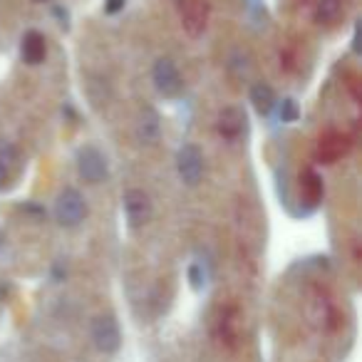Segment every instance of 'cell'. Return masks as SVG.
I'll return each instance as SVG.
<instances>
[{"instance_id":"13","label":"cell","mask_w":362,"mask_h":362,"mask_svg":"<svg viewBox=\"0 0 362 362\" xmlns=\"http://www.w3.org/2000/svg\"><path fill=\"white\" fill-rule=\"evenodd\" d=\"M189 278H192V286L197 288V291H202L204 283H206V281H204L206 276H204V271H202L199 266H192V268H189Z\"/></svg>"},{"instance_id":"9","label":"cell","mask_w":362,"mask_h":362,"mask_svg":"<svg viewBox=\"0 0 362 362\" xmlns=\"http://www.w3.org/2000/svg\"><path fill=\"white\" fill-rule=\"evenodd\" d=\"M21 55L28 65H40V62L45 60V37L37 30L25 33L21 42Z\"/></svg>"},{"instance_id":"10","label":"cell","mask_w":362,"mask_h":362,"mask_svg":"<svg viewBox=\"0 0 362 362\" xmlns=\"http://www.w3.org/2000/svg\"><path fill=\"white\" fill-rule=\"evenodd\" d=\"M251 102L253 107H256L258 115H271L273 112V105H276V95H273V90L268 85H256L251 90Z\"/></svg>"},{"instance_id":"11","label":"cell","mask_w":362,"mask_h":362,"mask_svg":"<svg viewBox=\"0 0 362 362\" xmlns=\"http://www.w3.org/2000/svg\"><path fill=\"white\" fill-rule=\"evenodd\" d=\"M337 16H340V0H320V3H317L315 18L320 23H332Z\"/></svg>"},{"instance_id":"5","label":"cell","mask_w":362,"mask_h":362,"mask_svg":"<svg viewBox=\"0 0 362 362\" xmlns=\"http://www.w3.org/2000/svg\"><path fill=\"white\" fill-rule=\"evenodd\" d=\"M92 340H95L97 350L102 352H115L119 347V327L112 315H100L92 322Z\"/></svg>"},{"instance_id":"12","label":"cell","mask_w":362,"mask_h":362,"mask_svg":"<svg viewBox=\"0 0 362 362\" xmlns=\"http://www.w3.org/2000/svg\"><path fill=\"white\" fill-rule=\"evenodd\" d=\"M281 119L283 122H296L298 119V105L296 100H286L281 107Z\"/></svg>"},{"instance_id":"1","label":"cell","mask_w":362,"mask_h":362,"mask_svg":"<svg viewBox=\"0 0 362 362\" xmlns=\"http://www.w3.org/2000/svg\"><path fill=\"white\" fill-rule=\"evenodd\" d=\"M87 214V206H85V199L77 189H65V192L57 197V204H55V216L62 226H77V223L85 218Z\"/></svg>"},{"instance_id":"2","label":"cell","mask_w":362,"mask_h":362,"mask_svg":"<svg viewBox=\"0 0 362 362\" xmlns=\"http://www.w3.org/2000/svg\"><path fill=\"white\" fill-rule=\"evenodd\" d=\"M77 169H80V176L90 184H100L107 176V159L97 146H85L77 154Z\"/></svg>"},{"instance_id":"6","label":"cell","mask_w":362,"mask_h":362,"mask_svg":"<svg viewBox=\"0 0 362 362\" xmlns=\"http://www.w3.org/2000/svg\"><path fill=\"white\" fill-rule=\"evenodd\" d=\"M154 85H156V90H159V95H164V97H176L181 92V75L174 62L166 60V57L156 60Z\"/></svg>"},{"instance_id":"16","label":"cell","mask_w":362,"mask_h":362,"mask_svg":"<svg viewBox=\"0 0 362 362\" xmlns=\"http://www.w3.org/2000/svg\"><path fill=\"white\" fill-rule=\"evenodd\" d=\"M0 246H3V233H0Z\"/></svg>"},{"instance_id":"7","label":"cell","mask_w":362,"mask_h":362,"mask_svg":"<svg viewBox=\"0 0 362 362\" xmlns=\"http://www.w3.org/2000/svg\"><path fill=\"white\" fill-rule=\"evenodd\" d=\"M181 21H184V28L189 30V35H202L209 21L206 0H187L184 11H181Z\"/></svg>"},{"instance_id":"4","label":"cell","mask_w":362,"mask_h":362,"mask_svg":"<svg viewBox=\"0 0 362 362\" xmlns=\"http://www.w3.org/2000/svg\"><path fill=\"white\" fill-rule=\"evenodd\" d=\"M124 214L127 221H129L132 228L144 226L146 221L151 218V202L141 189H129L124 194Z\"/></svg>"},{"instance_id":"8","label":"cell","mask_w":362,"mask_h":362,"mask_svg":"<svg viewBox=\"0 0 362 362\" xmlns=\"http://www.w3.org/2000/svg\"><path fill=\"white\" fill-rule=\"evenodd\" d=\"M246 132V115L238 107H226V110L218 115V134L226 136V139H236Z\"/></svg>"},{"instance_id":"3","label":"cell","mask_w":362,"mask_h":362,"mask_svg":"<svg viewBox=\"0 0 362 362\" xmlns=\"http://www.w3.org/2000/svg\"><path fill=\"white\" fill-rule=\"evenodd\" d=\"M176 169H179V176L187 181L189 187L199 184L204 174V159L202 151L197 149L194 144H184L176 154Z\"/></svg>"},{"instance_id":"15","label":"cell","mask_w":362,"mask_h":362,"mask_svg":"<svg viewBox=\"0 0 362 362\" xmlns=\"http://www.w3.org/2000/svg\"><path fill=\"white\" fill-rule=\"evenodd\" d=\"M6 176H8V171H6V166H3V161H0V187L6 184Z\"/></svg>"},{"instance_id":"14","label":"cell","mask_w":362,"mask_h":362,"mask_svg":"<svg viewBox=\"0 0 362 362\" xmlns=\"http://www.w3.org/2000/svg\"><path fill=\"white\" fill-rule=\"evenodd\" d=\"M127 0H105V13H110V16H115V13H119L122 8H124Z\"/></svg>"},{"instance_id":"17","label":"cell","mask_w":362,"mask_h":362,"mask_svg":"<svg viewBox=\"0 0 362 362\" xmlns=\"http://www.w3.org/2000/svg\"><path fill=\"white\" fill-rule=\"evenodd\" d=\"M37 3H42V0H37Z\"/></svg>"}]
</instances>
